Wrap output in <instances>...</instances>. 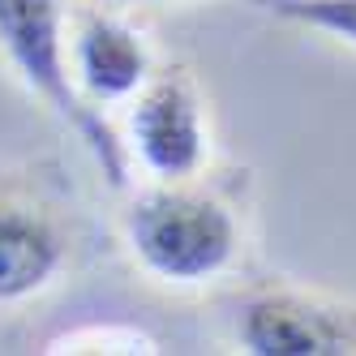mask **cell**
Masks as SVG:
<instances>
[{
    "instance_id": "obj_5",
    "label": "cell",
    "mask_w": 356,
    "mask_h": 356,
    "mask_svg": "<svg viewBox=\"0 0 356 356\" xmlns=\"http://www.w3.org/2000/svg\"><path fill=\"white\" fill-rule=\"evenodd\" d=\"M69 65L82 99L104 112V104H129L159 60L129 17L99 5L69 17Z\"/></svg>"
},
{
    "instance_id": "obj_2",
    "label": "cell",
    "mask_w": 356,
    "mask_h": 356,
    "mask_svg": "<svg viewBox=\"0 0 356 356\" xmlns=\"http://www.w3.org/2000/svg\"><path fill=\"white\" fill-rule=\"evenodd\" d=\"M0 56L17 82L78 134L112 189H129V155L112 120L86 104L69 65V13L65 0H0Z\"/></svg>"
},
{
    "instance_id": "obj_3",
    "label": "cell",
    "mask_w": 356,
    "mask_h": 356,
    "mask_svg": "<svg viewBox=\"0 0 356 356\" xmlns=\"http://www.w3.org/2000/svg\"><path fill=\"white\" fill-rule=\"evenodd\" d=\"M124 155L150 181H189L211 159V116L189 65H155L129 99Z\"/></svg>"
},
{
    "instance_id": "obj_4",
    "label": "cell",
    "mask_w": 356,
    "mask_h": 356,
    "mask_svg": "<svg viewBox=\"0 0 356 356\" xmlns=\"http://www.w3.org/2000/svg\"><path fill=\"white\" fill-rule=\"evenodd\" d=\"M249 356H356V300L300 284L253 288L236 309Z\"/></svg>"
},
{
    "instance_id": "obj_9",
    "label": "cell",
    "mask_w": 356,
    "mask_h": 356,
    "mask_svg": "<svg viewBox=\"0 0 356 356\" xmlns=\"http://www.w3.org/2000/svg\"><path fill=\"white\" fill-rule=\"evenodd\" d=\"M112 5H159V0H112Z\"/></svg>"
},
{
    "instance_id": "obj_6",
    "label": "cell",
    "mask_w": 356,
    "mask_h": 356,
    "mask_svg": "<svg viewBox=\"0 0 356 356\" xmlns=\"http://www.w3.org/2000/svg\"><path fill=\"white\" fill-rule=\"evenodd\" d=\"M65 232L35 202L0 197V305H22L65 270Z\"/></svg>"
},
{
    "instance_id": "obj_7",
    "label": "cell",
    "mask_w": 356,
    "mask_h": 356,
    "mask_svg": "<svg viewBox=\"0 0 356 356\" xmlns=\"http://www.w3.org/2000/svg\"><path fill=\"white\" fill-rule=\"evenodd\" d=\"M249 5L288 22V26L326 35L356 52V0H249Z\"/></svg>"
},
{
    "instance_id": "obj_8",
    "label": "cell",
    "mask_w": 356,
    "mask_h": 356,
    "mask_svg": "<svg viewBox=\"0 0 356 356\" xmlns=\"http://www.w3.org/2000/svg\"><path fill=\"white\" fill-rule=\"evenodd\" d=\"M47 352H155V339L134 330V326H120V330L116 326L112 330L90 326V330H73L65 339H52Z\"/></svg>"
},
{
    "instance_id": "obj_1",
    "label": "cell",
    "mask_w": 356,
    "mask_h": 356,
    "mask_svg": "<svg viewBox=\"0 0 356 356\" xmlns=\"http://www.w3.org/2000/svg\"><path fill=\"white\" fill-rule=\"evenodd\" d=\"M134 262L172 288H197L227 275L241 258V215L223 193L189 181H150L120 219Z\"/></svg>"
}]
</instances>
